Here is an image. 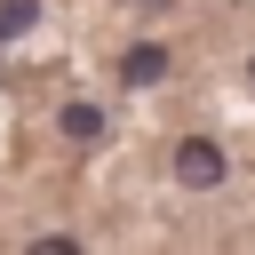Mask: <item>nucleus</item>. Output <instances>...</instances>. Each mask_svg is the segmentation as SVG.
<instances>
[{"label": "nucleus", "instance_id": "nucleus-1", "mask_svg": "<svg viewBox=\"0 0 255 255\" xmlns=\"http://www.w3.org/2000/svg\"><path fill=\"white\" fill-rule=\"evenodd\" d=\"M223 175H231V159H223L215 135H183V143H175V183H183V191H215Z\"/></svg>", "mask_w": 255, "mask_h": 255}, {"label": "nucleus", "instance_id": "nucleus-2", "mask_svg": "<svg viewBox=\"0 0 255 255\" xmlns=\"http://www.w3.org/2000/svg\"><path fill=\"white\" fill-rule=\"evenodd\" d=\"M167 72H175V56H167L159 40H135V48L120 56V80H128V88H159Z\"/></svg>", "mask_w": 255, "mask_h": 255}, {"label": "nucleus", "instance_id": "nucleus-3", "mask_svg": "<svg viewBox=\"0 0 255 255\" xmlns=\"http://www.w3.org/2000/svg\"><path fill=\"white\" fill-rule=\"evenodd\" d=\"M56 128H64V143H104V128H112V120H104L96 104H64V112H56Z\"/></svg>", "mask_w": 255, "mask_h": 255}, {"label": "nucleus", "instance_id": "nucleus-4", "mask_svg": "<svg viewBox=\"0 0 255 255\" xmlns=\"http://www.w3.org/2000/svg\"><path fill=\"white\" fill-rule=\"evenodd\" d=\"M32 24H40V0H0V48H8V40H24Z\"/></svg>", "mask_w": 255, "mask_h": 255}, {"label": "nucleus", "instance_id": "nucleus-5", "mask_svg": "<svg viewBox=\"0 0 255 255\" xmlns=\"http://www.w3.org/2000/svg\"><path fill=\"white\" fill-rule=\"evenodd\" d=\"M135 8H167V0H135Z\"/></svg>", "mask_w": 255, "mask_h": 255}, {"label": "nucleus", "instance_id": "nucleus-6", "mask_svg": "<svg viewBox=\"0 0 255 255\" xmlns=\"http://www.w3.org/2000/svg\"><path fill=\"white\" fill-rule=\"evenodd\" d=\"M247 80H255V64H247Z\"/></svg>", "mask_w": 255, "mask_h": 255}]
</instances>
